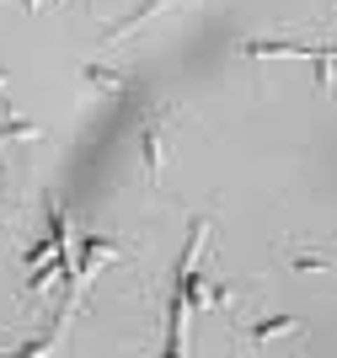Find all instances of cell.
<instances>
[{
  "mask_svg": "<svg viewBox=\"0 0 337 358\" xmlns=\"http://www.w3.org/2000/svg\"><path fill=\"white\" fill-rule=\"evenodd\" d=\"M139 155H145V182H150V187H161V166H166V107L145 118V129H139Z\"/></svg>",
  "mask_w": 337,
  "mask_h": 358,
  "instance_id": "1",
  "label": "cell"
},
{
  "mask_svg": "<svg viewBox=\"0 0 337 358\" xmlns=\"http://www.w3.org/2000/svg\"><path fill=\"white\" fill-rule=\"evenodd\" d=\"M113 252H118V241H107V236H86V241H81V252H75V273H70V294L75 299H81V289L91 284V273L102 268Z\"/></svg>",
  "mask_w": 337,
  "mask_h": 358,
  "instance_id": "2",
  "label": "cell"
},
{
  "mask_svg": "<svg viewBox=\"0 0 337 358\" xmlns=\"http://www.w3.org/2000/svg\"><path fill=\"white\" fill-rule=\"evenodd\" d=\"M316 48L322 43H289V38H252V43H241V54L247 59H316Z\"/></svg>",
  "mask_w": 337,
  "mask_h": 358,
  "instance_id": "3",
  "label": "cell"
},
{
  "mask_svg": "<svg viewBox=\"0 0 337 358\" xmlns=\"http://www.w3.org/2000/svg\"><path fill=\"white\" fill-rule=\"evenodd\" d=\"M161 6H172V0H139V6H134L129 16H118V22H113V27L102 32V38H107V43H113V38H123V32H134V27H139V22H150V16L161 11Z\"/></svg>",
  "mask_w": 337,
  "mask_h": 358,
  "instance_id": "4",
  "label": "cell"
},
{
  "mask_svg": "<svg viewBox=\"0 0 337 358\" xmlns=\"http://www.w3.org/2000/svg\"><path fill=\"white\" fill-rule=\"evenodd\" d=\"M289 331H300L294 315H263V321H252V327H247V337H252V343H273V337H289Z\"/></svg>",
  "mask_w": 337,
  "mask_h": 358,
  "instance_id": "5",
  "label": "cell"
},
{
  "mask_svg": "<svg viewBox=\"0 0 337 358\" xmlns=\"http://www.w3.org/2000/svg\"><path fill=\"white\" fill-rule=\"evenodd\" d=\"M48 236H54L59 252H70V224H64V203L59 198H48Z\"/></svg>",
  "mask_w": 337,
  "mask_h": 358,
  "instance_id": "6",
  "label": "cell"
},
{
  "mask_svg": "<svg viewBox=\"0 0 337 358\" xmlns=\"http://www.w3.org/2000/svg\"><path fill=\"white\" fill-rule=\"evenodd\" d=\"M86 86H97V91H123V75L118 70H102V64H86Z\"/></svg>",
  "mask_w": 337,
  "mask_h": 358,
  "instance_id": "7",
  "label": "cell"
},
{
  "mask_svg": "<svg viewBox=\"0 0 337 358\" xmlns=\"http://www.w3.org/2000/svg\"><path fill=\"white\" fill-rule=\"evenodd\" d=\"M289 262L300 273H316V268H332L337 273V257H316V252H300V246H289Z\"/></svg>",
  "mask_w": 337,
  "mask_h": 358,
  "instance_id": "8",
  "label": "cell"
},
{
  "mask_svg": "<svg viewBox=\"0 0 337 358\" xmlns=\"http://www.w3.org/2000/svg\"><path fill=\"white\" fill-rule=\"evenodd\" d=\"M43 129L38 123H27V118H11V123H0V139H38Z\"/></svg>",
  "mask_w": 337,
  "mask_h": 358,
  "instance_id": "9",
  "label": "cell"
},
{
  "mask_svg": "<svg viewBox=\"0 0 337 358\" xmlns=\"http://www.w3.org/2000/svg\"><path fill=\"white\" fill-rule=\"evenodd\" d=\"M0 80H6V70H0Z\"/></svg>",
  "mask_w": 337,
  "mask_h": 358,
  "instance_id": "10",
  "label": "cell"
}]
</instances>
